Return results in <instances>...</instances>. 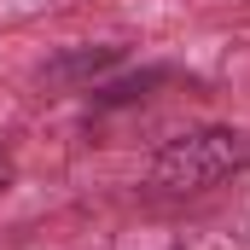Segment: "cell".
I'll use <instances>...</instances> for the list:
<instances>
[{"mask_svg": "<svg viewBox=\"0 0 250 250\" xmlns=\"http://www.w3.org/2000/svg\"><path fill=\"white\" fill-rule=\"evenodd\" d=\"M250 169V134L245 128H192L175 134L151 151L146 163V187L163 198H198V192L221 187Z\"/></svg>", "mask_w": 250, "mask_h": 250, "instance_id": "6da1fadb", "label": "cell"}, {"mask_svg": "<svg viewBox=\"0 0 250 250\" xmlns=\"http://www.w3.org/2000/svg\"><path fill=\"white\" fill-rule=\"evenodd\" d=\"M111 64H123V47H99V53H70V59H64V64H53L47 76H53V82H64L70 70H76V76H99V70H111Z\"/></svg>", "mask_w": 250, "mask_h": 250, "instance_id": "7a4b0ae2", "label": "cell"}, {"mask_svg": "<svg viewBox=\"0 0 250 250\" xmlns=\"http://www.w3.org/2000/svg\"><path fill=\"white\" fill-rule=\"evenodd\" d=\"M12 181H18V163H12V151H6V146H0V192L12 187Z\"/></svg>", "mask_w": 250, "mask_h": 250, "instance_id": "3957f363", "label": "cell"}]
</instances>
